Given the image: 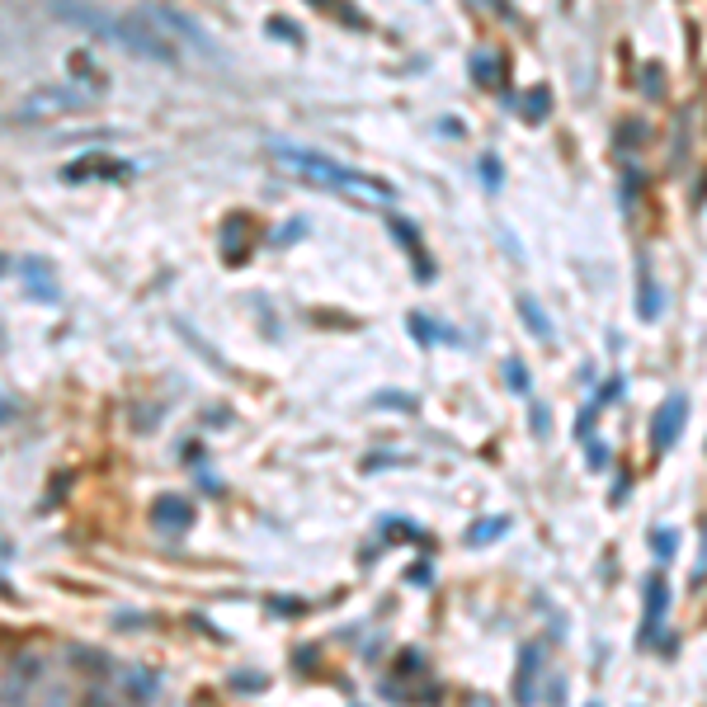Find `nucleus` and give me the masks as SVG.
Instances as JSON below:
<instances>
[{"mask_svg": "<svg viewBox=\"0 0 707 707\" xmlns=\"http://www.w3.org/2000/svg\"><path fill=\"white\" fill-rule=\"evenodd\" d=\"M519 311H523V321L533 325V335H538V340H552V325H547V317H542V307H538L533 298H523V302H519Z\"/></svg>", "mask_w": 707, "mask_h": 707, "instance_id": "obj_10", "label": "nucleus"}, {"mask_svg": "<svg viewBox=\"0 0 707 707\" xmlns=\"http://www.w3.org/2000/svg\"><path fill=\"white\" fill-rule=\"evenodd\" d=\"M684 420H688V397H684V391H674V397L661 401V410H655V420H651V448L655 453H670V443L679 439Z\"/></svg>", "mask_w": 707, "mask_h": 707, "instance_id": "obj_5", "label": "nucleus"}, {"mask_svg": "<svg viewBox=\"0 0 707 707\" xmlns=\"http://www.w3.org/2000/svg\"><path fill=\"white\" fill-rule=\"evenodd\" d=\"M618 397H622V377H613L608 387H599V406H613Z\"/></svg>", "mask_w": 707, "mask_h": 707, "instance_id": "obj_17", "label": "nucleus"}, {"mask_svg": "<svg viewBox=\"0 0 707 707\" xmlns=\"http://www.w3.org/2000/svg\"><path fill=\"white\" fill-rule=\"evenodd\" d=\"M538 665H542V651L529 646V651H523V670H519V703H523V707L538 698V694H533V674H538Z\"/></svg>", "mask_w": 707, "mask_h": 707, "instance_id": "obj_8", "label": "nucleus"}, {"mask_svg": "<svg viewBox=\"0 0 707 707\" xmlns=\"http://www.w3.org/2000/svg\"><path fill=\"white\" fill-rule=\"evenodd\" d=\"M472 707H490V703H486V698H472Z\"/></svg>", "mask_w": 707, "mask_h": 707, "instance_id": "obj_21", "label": "nucleus"}, {"mask_svg": "<svg viewBox=\"0 0 707 707\" xmlns=\"http://www.w3.org/2000/svg\"><path fill=\"white\" fill-rule=\"evenodd\" d=\"M651 542H655V556H674V542L679 538H674V529H655Z\"/></svg>", "mask_w": 707, "mask_h": 707, "instance_id": "obj_13", "label": "nucleus"}, {"mask_svg": "<svg viewBox=\"0 0 707 707\" xmlns=\"http://www.w3.org/2000/svg\"><path fill=\"white\" fill-rule=\"evenodd\" d=\"M472 71L481 76V80H490V76H500V62H496V57H490V62H486V57H476V62H472Z\"/></svg>", "mask_w": 707, "mask_h": 707, "instance_id": "obj_16", "label": "nucleus"}, {"mask_svg": "<svg viewBox=\"0 0 707 707\" xmlns=\"http://www.w3.org/2000/svg\"><path fill=\"white\" fill-rule=\"evenodd\" d=\"M137 14H142V20L152 24V29H156V34L166 38V43H193V47H199V53H208V57L218 53V43H212V38L203 34V29L193 24V20H185L179 10H166V5H146V10H137Z\"/></svg>", "mask_w": 707, "mask_h": 707, "instance_id": "obj_4", "label": "nucleus"}, {"mask_svg": "<svg viewBox=\"0 0 707 707\" xmlns=\"http://www.w3.org/2000/svg\"><path fill=\"white\" fill-rule=\"evenodd\" d=\"M628 133H622V142H646V123H622Z\"/></svg>", "mask_w": 707, "mask_h": 707, "instance_id": "obj_18", "label": "nucleus"}, {"mask_svg": "<svg viewBox=\"0 0 707 707\" xmlns=\"http://www.w3.org/2000/svg\"><path fill=\"white\" fill-rule=\"evenodd\" d=\"M646 86H651L646 95H665V90H661V67H646Z\"/></svg>", "mask_w": 707, "mask_h": 707, "instance_id": "obj_19", "label": "nucleus"}, {"mask_svg": "<svg viewBox=\"0 0 707 707\" xmlns=\"http://www.w3.org/2000/svg\"><path fill=\"white\" fill-rule=\"evenodd\" d=\"M481 179H486L490 189H500V160H496V156H486V160H481Z\"/></svg>", "mask_w": 707, "mask_h": 707, "instance_id": "obj_14", "label": "nucleus"}, {"mask_svg": "<svg viewBox=\"0 0 707 707\" xmlns=\"http://www.w3.org/2000/svg\"><path fill=\"white\" fill-rule=\"evenodd\" d=\"M152 514H156V523H160V529H185V523L193 519V509H189L185 500L166 496V500H160V505L152 509Z\"/></svg>", "mask_w": 707, "mask_h": 707, "instance_id": "obj_7", "label": "nucleus"}, {"mask_svg": "<svg viewBox=\"0 0 707 707\" xmlns=\"http://www.w3.org/2000/svg\"><path fill=\"white\" fill-rule=\"evenodd\" d=\"M505 529H509V519H490V523H476V529L467 533V542H472V547H481L486 538H500Z\"/></svg>", "mask_w": 707, "mask_h": 707, "instance_id": "obj_11", "label": "nucleus"}, {"mask_svg": "<svg viewBox=\"0 0 707 707\" xmlns=\"http://www.w3.org/2000/svg\"><path fill=\"white\" fill-rule=\"evenodd\" d=\"M523 113H529L533 123H542V119H547V113H552V95H547V90L538 86V90H533V100L523 104Z\"/></svg>", "mask_w": 707, "mask_h": 707, "instance_id": "obj_12", "label": "nucleus"}, {"mask_svg": "<svg viewBox=\"0 0 707 707\" xmlns=\"http://www.w3.org/2000/svg\"><path fill=\"white\" fill-rule=\"evenodd\" d=\"M95 104V90H80V86H38L29 90L14 119L20 123H43V119H62V113H76V109H90Z\"/></svg>", "mask_w": 707, "mask_h": 707, "instance_id": "obj_3", "label": "nucleus"}, {"mask_svg": "<svg viewBox=\"0 0 707 707\" xmlns=\"http://www.w3.org/2000/svg\"><path fill=\"white\" fill-rule=\"evenodd\" d=\"M665 608H670V585H665V575H651V580H646V622H641V637L637 641H655V637H661Z\"/></svg>", "mask_w": 707, "mask_h": 707, "instance_id": "obj_6", "label": "nucleus"}, {"mask_svg": "<svg viewBox=\"0 0 707 707\" xmlns=\"http://www.w3.org/2000/svg\"><path fill=\"white\" fill-rule=\"evenodd\" d=\"M505 377H509V387H514V391H529V373H523L519 364H505Z\"/></svg>", "mask_w": 707, "mask_h": 707, "instance_id": "obj_15", "label": "nucleus"}, {"mask_svg": "<svg viewBox=\"0 0 707 707\" xmlns=\"http://www.w3.org/2000/svg\"><path fill=\"white\" fill-rule=\"evenodd\" d=\"M589 463L604 472V467H608V448H599V443H595V448H589Z\"/></svg>", "mask_w": 707, "mask_h": 707, "instance_id": "obj_20", "label": "nucleus"}, {"mask_svg": "<svg viewBox=\"0 0 707 707\" xmlns=\"http://www.w3.org/2000/svg\"><path fill=\"white\" fill-rule=\"evenodd\" d=\"M53 10H57L67 24L90 29L95 38L119 43L123 53H133V57H152V62H175V57H179V53H175V43L160 38L156 29L142 20V14H127V20H119V14H109V10H100V5H90V0H53Z\"/></svg>", "mask_w": 707, "mask_h": 707, "instance_id": "obj_2", "label": "nucleus"}, {"mask_svg": "<svg viewBox=\"0 0 707 707\" xmlns=\"http://www.w3.org/2000/svg\"><path fill=\"white\" fill-rule=\"evenodd\" d=\"M637 311L646 321L661 317V288H655V278H646V274H641V288H637Z\"/></svg>", "mask_w": 707, "mask_h": 707, "instance_id": "obj_9", "label": "nucleus"}, {"mask_svg": "<svg viewBox=\"0 0 707 707\" xmlns=\"http://www.w3.org/2000/svg\"><path fill=\"white\" fill-rule=\"evenodd\" d=\"M269 152H274V160H278L288 175H298V179H307V185H317V189L344 193V199H354V203H364V208H377V203H391V199H397V189H391L387 179L364 175V170L344 166V160L325 156V152H311V146L274 142Z\"/></svg>", "mask_w": 707, "mask_h": 707, "instance_id": "obj_1", "label": "nucleus"}]
</instances>
